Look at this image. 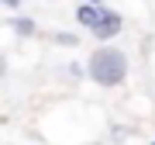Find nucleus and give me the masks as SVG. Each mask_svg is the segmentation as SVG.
<instances>
[{
	"label": "nucleus",
	"instance_id": "nucleus-3",
	"mask_svg": "<svg viewBox=\"0 0 155 145\" xmlns=\"http://www.w3.org/2000/svg\"><path fill=\"white\" fill-rule=\"evenodd\" d=\"M76 21L83 31H97V24L104 21V4H76Z\"/></svg>",
	"mask_w": 155,
	"mask_h": 145
},
{
	"label": "nucleus",
	"instance_id": "nucleus-7",
	"mask_svg": "<svg viewBox=\"0 0 155 145\" xmlns=\"http://www.w3.org/2000/svg\"><path fill=\"white\" fill-rule=\"evenodd\" d=\"M0 4H4L7 11H17V7H21V0H0Z\"/></svg>",
	"mask_w": 155,
	"mask_h": 145
},
{
	"label": "nucleus",
	"instance_id": "nucleus-2",
	"mask_svg": "<svg viewBox=\"0 0 155 145\" xmlns=\"http://www.w3.org/2000/svg\"><path fill=\"white\" fill-rule=\"evenodd\" d=\"M124 31V17L114 11V7H107L104 4V21L97 24V31H90L93 38L100 42V45H110V38H117V35Z\"/></svg>",
	"mask_w": 155,
	"mask_h": 145
},
{
	"label": "nucleus",
	"instance_id": "nucleus-5",
	"mask_svg": "<svg viewBox=\"0 0 155 145\" xmlns=\"http://www.w3.org/2000/svg\"><path fill=\"white\" fill-rule=\"evenodd\" d=\"M52 42H55V45H66V49H76V45H79V35H69V31H52Z\"/></svg>",
	"mask_w": 155,
	"mask_h": 145
},
{
	"label": "nucleus",
	"instance_id": "nucleus-1",
	"mask_svg": "<svg viewBox=\"0 0 155 145\" xmlns=\"http://www.w3.org/2000/svg\"><path fill=\"white\" fill-rule=\"evenodd\" d=\"M127 52L117 49V45H97L86 59V76L93 79L97 86L104 90H114L127 79Z\"/></svg>",
	"mask_w": 155,
	"mask_h": 145
},
{
	"label": "nucleus",
	"instance_id": "nucleus-8",
	"mask_svg": "<svg viewBox=\"0 0 155 145\" xmlns=\"http://www.w3.org/2000/svg\"><path fill=\"white\" fill-rule=\"evenodd\" d=\"M83 4H104V0H83Z\"/></svg>",
	"mask_w": 155,
	"mask_h": 145
},
{
	"label": "nucleus",
	"instance_id": "nucleus-6",
	"mask_svg": "<svg viewBox=\"0 0 155 145\" xmlns=\"http://www.w3.org/2000/svg\"><path fill=\"white\" fill-rule=\"evenodd\" d=\"M69 76H83V66L79 62H69Z\"/></svg>",
	"mask_w": 155,
	"mask_h": 145
},
{
	"label": "nucleus",
	"instance_id": "nucleus-9",
	"mask_svg": "<svg viewBox=\"0 0 155 145\" xmlns=\"http://www.w3.org/2000/svg\"><path fill=\"white\" fill-rule=\"evenodd\" d=\"M148 145H155V135H152V142H148Z\"/></svg>",
	"mask_w": 155,
	"mask_h": 145
},
{
	"label": "nucleus",
	"instance_id": "nucleus-4",
	"mask_svg": "<svg viewBox=\"0 0 155 145\" xmlns=\"http://www.w3.org/2000/svg\"><path fill=\"white\" fill-rule=\"evenodd\" d=\"M14 28V35H21V38H31V35H38V24H35V17H24V14H14L11 21H7Z\"/></svg>",
	"mask_w": 155,
	"mask_h": 145
}]
</instances>
